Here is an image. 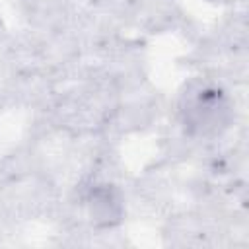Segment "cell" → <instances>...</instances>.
Instances as JSON below:
<instances>
[{"label": "cell", "instance_id": "1", "mask_svg": "<svg viewBox=\"0 0 249 249\" xmlns=\"http://www.w3.org/2000/svg\"><path fill=\"white\" fill-rule=\"evenodd\" d=\"M91 218L99 226H115L121 222L123 216V204L117 193L111 187H99L91 195Z\"/></svg>", "mask_w": 249, "mask_h": 249}]
</instances>
